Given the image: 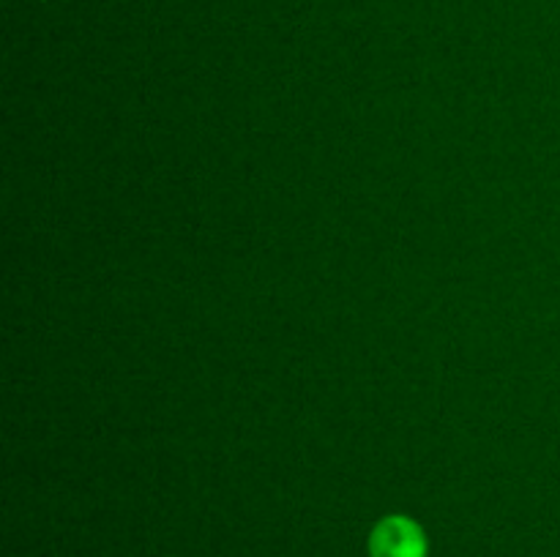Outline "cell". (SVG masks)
I'll return each mask as SVG.
<instances>
[{
	"label": "cell",
	"instance_id": "obj_1",
	"mask_svg": "<svg viewBox=\"0 0 560 557\" xmlns=\"http://www.w3.org/2000/svg\"><path fill=\"white\" fill-rule=\"evenodd\" d=\"M372 557H427L424 533L408 517H388L372 530Z\"/></svg>",
	"mask_w": 560,
	"mask_h": 557
}]
</instances>
